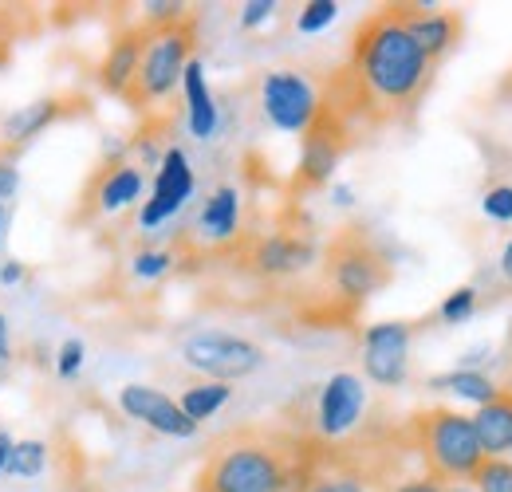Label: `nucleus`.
Returning <instances> with one entry per match:
<instances>
[{"label": "nucleus", "instance_id": "f257e3e1", "mask_svg": "<svg viewBox=\"0 0 512 492\" xmlns=\"http://www.w3.org/2000/svg\"><path fill=\"white\" fill-rule=\"evenodd\" d=\"M434 71L438 67L422 56L414 36L406 32L402 4H386L359 20L347 60L331 71V79L320 87V99L355 134L383 130L406 123L422 107Z\"/></svg>", "mask_w": 512, "mask_h": 492}, {"label": "nucleus", "instance_id": "f03ea898", "mask_svg": "<svg viewBox=\"0 0 512 492\" xmlns=\"http://www.w3.org/2000/svg\"><path fill=\"white\" fill-rule=\"evenodd\" d=\"M320 441L280 426H241L221 433L193 481V492H300Z\"/></svg>", "mask_w": 512, "mask_h": 492}, {"label": "nucleus", "instance_id": "7ed1b4c3", "mask_svg": "<svg viewBox=\"0 0 512 492\" xmlns=\"http://www.w3.org/2000/svg\"><path fill=\"white\" fill-rule=\"evenodd\" d=\"M402 437L410 453H418L426 477H434L438 485H469L477 465L485 461L469 414L449 410V406L414 410L402 426Z\"/></svg>", "mask_w": 512, "mask_h": 492}, {"label": "nucleus", "instance_id": "20e7f679", "mask_svg": "<svg viewBox=\"0 0 512 492\" xmlns=\"http://www.w3.org/2000/svg\"><path fill=\"white\" fill-rule=\"evenodd\" d=\"M390 280H394V264L386 248L359 225L339 229L331 245L323 248V288L335 311L363 308Z\"/></svg>", "mask_w": 512, "mask_h": 492}, {"label": "nucleus", "instance_id": "39448f33", "mask_svg": "<svg viewBox=\"0 0 512 492\" xmlns=\"http://www.w3.org/2000/svg\"><path fill=\"white\" fill-rule=\"evenodd\" d=\"M193 48H197V12H186L178 24L150 28L134 87L123 103H130L134 111H150L154 103L170 99L182 87V71L193 60Z\"/></svg>", "mask_w": 512, "mask_h": 492}, {"label": "nucleus", "instance_id": "423d86ee", "mask_svg": "<svg viewBox=\"0 0 512 492\" xmlns=\"http://www.w3.org/2000/svg\"><path fill=\"white\" fill-rule=\"evenodd\" d=\"M182 363L209 382H237L264 367V347L229 331H197L182 343Z\"/></svg>", "mask_w": 512, "mask_h": 492}, {"label": "nucleus", "instance_id": "0eeeda50", "mask_svg": "<svg viewBox=\"0 0 512 492\" xmlns=\"http://www.w3.org/2000/svg\"><path fill=\"white\" fill-rule=\"evenodd\" d=\"M260 111L284 134H304L320 115V87L296 67H272L260 75Z\"/></svg>", "mask_w": 512, "mask_h": 492}, {"label": "nucleus", "instance_id": "6e6552de", "mask_svg": "<svg viewBox=\"0 0 512 492\" xmlns=\"http://www.w3.org/2000/svg\"><path fill=\"white\" fill-rule=\"evenodd\" d=\"M300 138H304V146H300V162H296V174H292V193H312V189H320V185L335 178L343 154L355 142V130L343 123L335 111H327L320 99L316 123L308 126Z\"/></svg>", "mask_w": 512, "mask_h": 492}, {"label": "nucleus", "instance_id": "1a4fd4ad", "mask_svg": "<svg viewBox=\"0 0 512 492\" xmlns=\"http://www.w3.org/2000/svg\"><path fill=\"white\" fill-rule=\"evenodd\" d=\"M363 410H367V386L359 374L351 370H339L316 390V406H312V426L308 437L320 441V445H335V441H347L355 426L363 422Z\"/></svg>", "mask_w": 512, "mask_h": 492}, {"label": "nucleus", "instance_id": "9d476101", "mask_svg": "<svg viewBox=\"0 0 512 492\" xmlns=\"http://www.w3.org/2000/svg\"><path fill=\"white\" fill-rule=\"evenodd\" d=\"M146 193V174L138 162H103L87 185H83V197H79V209H75V221L87 225V221H99V217H115V213H127L134 201H142Z\"/></svg>", "mask_w": 512, "mask_h": 492}, {"label": "nucleus", "instance_id": "9b49d317", "mask_svg": "<svg viewBox=\"0 0 512 492\" xmlns=\"http://www.w3.org/2000/svg\"><path fill=\"white\" fill-rule=\"evenodd\" d=\"M414 335H418V323L410 319H386V323H371L363 331V374L386 386V390H398L410 374V347H414Z\"/></svg>", "mask_w": 512, "mask_h": 492}, {"label": "nucleus", "instance_id": "f8f14e48", "mask_svg": "<svg viewBox=\"0 0 512 492\" xmlns=\"http://www.w3.org/2000/svg\"><path fill=\"white\" fill-rule=\"evenodd\" d=\"M193 189H197V178H193V166L190 158H186V150L182 146H166V154L158 162V174H154V185H150V197L138 209V229L150 233V229L166 225L174 213L186 209Z\"/></svg>", "mask_w": 512, "mask_h": 492}, {"label": "nucleus", "instance_id": "ddd939ff", "mask_svg": "<svg viewBox=\"0 0 512 492\" xmlns=\"http://www.w3.org/2000/svg\"><path fill=\"white\" fill-rule=\"evenodd\" d=\"M245 268L260 276V280H292V276H304L316 260H320V248L312 237L304 233H264L253 237L245 252H241Z\"/></svg>", "mask_w": 512, "mask_h": 492}, {"label": "nucleus", "instance_id": "4468645a", "mask_svg": "<svg viewBox=\"0 0 512 492\" xmlns=\"http://www.w3.org/2000/svg\"><path fill=\"white\" fill-rule=\"evenodd\" d=\"M119 410L127 414L130 422L146 426V430L162 433V437H178V441H190L197 437V422H190L178 406V398H170L166 390L158 386H146V382H127L119 390Z\"/></svg>", "mask_w": 512, "mask_h": 492}, {"label": "nucleus", "instance_id": "2eb2a0df", "mask_svg": "<svg viewBox=\"0 0 512 492\" xmlns=\"http://www.w3.org/2000/svg\"><path fill=\"white\" fill-rule=\"evenodd\" d=\"M402 20H406V32L414 36V44L422 48V56L434 67L446 60L449 52L461 44V36H465V16L457 8L402 4Z\"/></svg>", "mask_w": 512, "mask_h": 492}, {"label": "nucleus", "instance_id": "dca6fc26", "mask_svg": "<svg viewBox=\"0 0 512 492\" xmlns=\"http://www.w3.org/2000/svg\"><path fill=\"white\" fill-rule=\"evenodd\" d=\"M146 36H150V28H146L142 20H138V24H127V28H119V32L111 36L103 60H99V67H95V79H99V87H103L107 95L127 99V91L134 87V75H138V63H142Z\"/></svg>", "mask_w": 512, "mask_h": 492}, {"label": "nucleus", "instance_id": "f3484780", "mask_svg": "<svg viewBox=\"0 0 512 492\" xmlns=\"http://www.w3.org/2000/svg\"><path fill=\"white\" fill-rule=\"evenodd\" d=\"M193 233H197V241H205V245L213 248L233 245L237 233H241V189L237 185H217L201 201Z\"/></svg>", "mask_w": 512, "mask_h": 492}, {"label": "nucleus", "instance_id": "a211bd4d", "mask_svg": "<svg viewBox=\"0 0 512 492\" xmlns=\"http://www.w3.org/2000/svg\"><path fill=\"white\" fill-rule=\"evenodd\" d=\"M67 103H75V99H67V95H48V99H36V103L16 107L12 115H4V123H0V142H4V150L12 154V150H20V146H28L32 138H40L48 126H56L67 111H71Z\"/></svg>", "mask_w": 512, "mask_h": 492}, {"label": "nucleus", "instance_id": "6ab92c4d", "mask_svg": "<svg viewBox=\"0 0 512 492\" xmlns=\"http://www.w3.org/2000/svg\"><path fill=\"white\" fill-rule=\"evenodd\" d=\"M473 433H477V445L485 457H509L512 449V390L501 386V394L485 406H477V414L469 418Z\"/></svg>", "mask_w": 512, "mask_h": 492}, {"label": "nucleus", "instance_id": "aec40b11", "mask_svg": "<svg viewBox=\"0 0 512 492\" xmlns=\"http://www.w3.org/2000/svg\"><path fill=\"white\" fill-rule=\"evenodd\" d=\"M182 95H186V123L193 138H213L217 134V99L205 83V63L193 56L182 71Z\"/></svg>", "mask_w": 512, "mask_h": 492}, {"label": "nucleus", "instance_id": "412c9836", "mask_svg": "<svg viewBox=\"0 0 512 492\" xmlns=\"http://www.w3.org/2000/svg\"><path fill=\"white\" fill-rule=\"evenodd\" d=\"M426 386L438 390V394H453V398L477 402V406H485V402H493V398L501 394V382H493L485 370H465V367L446 370V374H434Z\"/></svg>", "mask_w": 512, "mask_h": 492}, {"label": "nucleus", "instance_id": "4be33fe9", "mask_svg": "<svg viewBox=\"0 0 512 492\" xmlns=\"http://www.w3.org/2000/svg\"><path fill=\"white\" fill-rule=\"evenodd\" d=\"M229 398H233V386H229V382H209V378H205V382H193V386L182 390L178 406H182V414H186L190 422L201 426V422H209Z\"/></svg>", "mask_w": 512, "mask_h": 492}, {"label": "nucleus", "instance_id": "5701e85b", "mask_svg": "<svg viewBox=\"0 0 512 492\" xmlns=\"http://www.w3.org/2000/svg\"><path fill=\"white\" fill-rule=\"evenodd\" d=\"M48 465V441L40 437H24V441H12V457H8V473L20 477V481H32L40 477Z\"/></svg>", "mask_w": 512, "mask_h": 492}, {"label": "nucleus", "instance_id": "b1692460", "mask_svg": "<svg viewBox=\"0 0 512 492\" xmlns=\"http://www.w3.org/2000/svg\"><path fill=\"white\" fill-rule=\"evenodd\" d=\"M174 264H178V252L174 248H142V252H134L130 272H134V280L150 284V280H162Z\"/></svg>", "mask_w": 512, "mask_h": 492}, {"label": "nucleus", "instance_id": "393cba45", "mask_svg": "<svg viewBox=\"0 0 512 492\" xmlns=\"http://www.w3.org/2000/svg\"><path fill=\"white\" fill-rule=\"evenodd\" d=\"M473 492H512V461L509 457H485L469 481Z\"/></svg>", "mask_w": 512, "mask_h": 492}, {"label": "nucleus", "instance_id": "a878e982", "mask_svg": "<svg viewBox=\"0 0 512 492\" xmlns=\"http://www.w3.org/2000/svg\"><path fill=\"white\" fill-rule=\"evenodd\" d=\"M473 311H477V288L461 284V288H453L446 300H442L438 319H442V323H449V327H457V323H465Z\"/></svg>", "mask_w": 512, "mask_h": 492}, {"label": "nucleus", "instance_id": "bb28decb", "mask_svg": "<svg viewBox=\"0 0 512 492\" xmlns=\"http://www.w3.org/2000/svg\"><path fill=\"white\" fill-rule=\"evenodd\" d=\"M335 16H339V4H335V0H308V4L300 8V16H296V28H300V32H320Z\"/></svg>", "mask_w": 512, "mask_h": 492}, {"label": "nucleus", "instance_id": "cd10ccee", "mask_svg": "<svg viewBox=\"0 0 512 492\" xmlns=\"http://www.w3.org/2000/svg\"><path fill=\"white\" fill-rule=\"evenodd\" d=\"M481 209H485V217H493V221L509 225L512 221V185L509 182L489 185V189H485V197H481Z\"/></svg>", "mask_w": 512, "mask_h": 492}, {"label": "nucleus", "instance_id": "c85d7f7f", "mask_svg": "<svg viewBox=\"0 0 512 492\" xmlns=\"http://www.w3.org/2000/svg\"><path fill=\"white\" fill-rule=\"evenodd\" d=\"M83 359H87L83 339H64L60 351H56V374H60V378H75V374L83 370Z\"/></svg>", "mask_w": 512, "mask_h": 492}, {"label": "nucleus", "instance_id": "c756f323", "mask_svg": "<svg viewBox=\"0 0 512 492\" xmlns=\"http://www.w3.org/2000/svg\"><path fill=\"white\" fill-rule=\"evenodd\" d=\"M276 12H280L276 0H249V4H241V28H245V32H249V28H260V24H268Z\"/></svg>", "mask_w": 512, "mask_h": 492}, {"label": "nucleus", "instance_id": "7c9ffc66", "mask_svg": "<svg viewBox=\"0 0 512 492\" xmlns=\"http://www.w3.org/2000/svg\"><path fill=\"white\" fill-rule=\"evenodd\" d=\"M16 189H20V170H16V162H12V158H0V205H4L8 197H16Z\"/></svg>", "mask_w": 512, "mask_h": 492}, {"label": "nucleus", "instance_id": "2f4dec72", "mask_svg": "<svg viewBox=\"0 0 512 492\" xmlns=\"http://www.w3.org/2000/svg\"><path fill=\"white\" fill-rule=\"evenodd\" d=\"M24 280H28V268H24L20 260H4V264H0V284H4V288H16V284H24Z\"/></svg>", "mask_w": 512, "mask_h": 492}, {"label": "nucleus", "instance_id": "473e14b6", "mask_svg": "<svg viewBox=\"0 0 512 492\" xmlns=\"http://www.w3.org/2000/svg\"><path fill=\"white\" fill-rule=\"evenodd\" d=\"M390 492H442V485H438L434 477H426V473H422V477H410V481H398V485H394V489H390Z\"/></svg>", "mask_w": 512, "mask_h": 492}, {"label": "nucleus", "instance_id": "72a5a7b5", "mask_svg": "<svg viewBox=\"0 0 512 492\" xmlns=\"http://www.w3.org/2000/svg\"><path fill=\"white\" fill-rule=\"evenodd\" d=\"M12 359V343H8V315L0 311V363Z\"/></svg>", "mask_w": 512, "mask_h": 492}, {"label": "nucleus", "instance_id": "f704fd0d", "mask_svg": "<svg viewBox=\"0 0 512 492\" xmlns=\"http://www.w3.org/2000/svg\"><path fill=\"white\" fill-rule=\"evenodd\" d=\"M8 457H12V437H8V433H0V477L8 473Z\"/></svg>", "mask_w": 512, "mask_h": 492}, {"label": "nucleus", "instance_id": "c9c22d12", "mask_svg": "<svg viewBox=\"0 0 512 492\" xmlns=\"http://www.w3.org/2000/svg\"><path fill=\"white\" fill-rule=\"evenodd\" d=\"M331 197H335V205H351L355 201V193L347 185H331Z\"/></svg>", "mask_w": 512, "mask_h": 492}, {"label": "nucleus", "instance_id": "e433bc0d", "mask_svg": "<svg viewBox=\"0 0 512 492\" xmlns=\"http://www.w3.org/2000/svg\"><path fill=\"white\" fill-rule=\"evenodd\" d=\"M442 492H473L469 485H442Z\"/></svg>", "mask_w": 512, "mask_h": 492}, {"label": "nucleus", "instance_id": "4c0bfd02", "mask_svg": "<svg viewBox=\"0 0 512 492\" xmlns=\"http://www.w3.org/2000/svg\"><path fill=\"white\" fill-rule=\"evenodd\" d=\"M0 237H4V205H0Z\"/></svg>", "mask_w": 512, "mask_h": 492}, {"label": "nucleus", "instance_id": "58836bf2", "mask_svg": "<svg viewBox=\"0 0 512 492\" xmlns=\"http://www.w3.org/2000/svg\"><path fill=\"white\" fill-rule=\"evenodd\" d=\"M509 461H512V449H509Z\"/></svg>", "mask_w": 512, "mask_h": 492}]
</instances>
